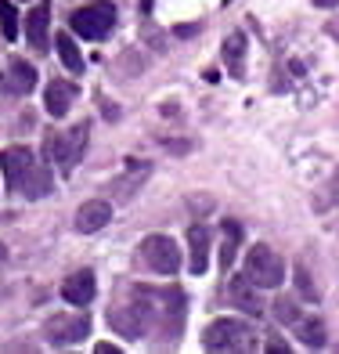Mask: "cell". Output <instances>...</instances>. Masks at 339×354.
<instances>
[{
    "label": "cell",
    "instance_id": "6da1fadb",
    "mask_svg": "<svg viewBox=\"0 0 339 354\" xmlns=\"http://www.w3.org/2000/svg\"><path fill=\"white\" fill-rule=\"evenodd\" d=\"M0 170L8 177V188L26 199H43L51 192V170L33 163V152L26 145H11L0 152Z\"/></svg>",
    "mask_w": 339,
    "mask_h": 354
},
{
    "label": "cell",
    "instance_id": "7402d4cb",
    "mask_svg": "<svg viewBox=\"0 0 339 354\" xmlns=\"http://www.w3.org/2000/svg\"><path fill=\"white\" fill-rule=\"evenodd\" d=\"M296 289H300L303 300H318V289H314V282H311V275H307L303 264H296Z\"/></svg>",
    "mask_w": 339,
    "mask_h": 354
},
{
    "label": "cell",
    "instance_id": "8992f818",
    "mask_svg": "<svg viewBox=\"0 0 339 354\" xmlns=\"http://www.w3.org/2000/svg\"><path fill=\"white\" fill-rule=\"evenodd\" d=\"M155 311H159V308H148V304H126V308H112V311H108V326L116 329L119 336H126V340H137V336H144V333L152 329Z\"/></svg>",
    "mask_w": 339,
    "mask_h": 354
},
{
    "label": "cell",
    "instance_id": "7c38bea8",
    "mask_svg": "<svg viewBox=\"0 0 339 354\" xmlns=\"http://www.w3.org/2000/svg\"><path fill=\"white\" fill-rule=\"evenodd\" d=\"M108 221H112V206L105 199H90L76 210V228L79 232H101Z\"/></svg>",
    "mask_w": 339,
    "mask_h": 354
},
{
    "label": "cell",
    "instance_id": "4fadbf2b",
    "mask_svg": "<svg viewBox=\"0 0 339 354\" xmlns=\"http://www.w3.org/2000/svg\"><path fill=\"white\" fill-rule=\"evenodd\" d=\"M188 250H191V271L202 275L209 268V228L206 224H191L188 228Z\"/></svg>",
    "mask_w": 339,
    "mask_h": 354
},
{
    "label": "cell",
    "instance_id": "4316f807",
    "mask_svg": "<svg viewBox=\"0 0 339 354\" xmlns=\"http://www.w3.org/2000/svg\"><path fill=\"white\" fill-rule=\"evenodd\" d=\"M0 257H4V246H0Z\"/></svg>",
    "mask_w": 339,
    "mask_h": 354
},
{
    "label": "cell",
    "instance_id": "5bb4252c",
    "mask_svg": "<svg viewBox=\"0 0 339 354\" xmlns=\"http://www.w3.org/2000/svg\"><path fill=\"white\" fill-rule=\"evenodd\" d=\"M4 87H8V91H14V94H29V91L37 87V69H33V66H26L22 58H11Z\"/></svg>",
    "mask_w": 339,
    "mask_h": 354
},
{
    "label": "cell",
    "instance_id": "cb8c5ba5",
    "mask_svg": "<svg viewBox=\"0 0 339 354\" xmlns=\"http://www.w3.org/2000/svg\"><path fill=\"white\" fill-rule=\"evenodd\" d=\"M94 351H98V354H119V347H112V344H98Z\"/></svg>",
    "mask_w": 339,
    "mask_h": 354
},
{
    "label": "cell",
    "instance_id": "9c48e42d",
    "mask_svg": "<svg viewBox=\"0 0 339 354\" xmlns=\"http://www.w3.org/2000/svg\"><path fill=\"white\" fill-rule=\"evenodd\" d=\"M76 84H69V80H51L47 84V94H43V109H47V116H55V120H61L66 112L72 109V102H76Z\"/></svg>",
    "mask_w": 339,
    "mask_h": 354
},
{
    "label": "cell",
    "instance_id": "d4e9b609",
    "mask_svg": "<svg viewBox=\"0 0 339 354\" xmlns=\"http://www.w3.org/2000/svg\"><path fill=\"white\" fill-rule=\"evenodd\" d=\"M195 29H199V26H177V37H191Z\"/></svg>",
    "mask_w": 339,
    "mask_h": 354
},
{
    "label": "cell",
    "instance_id": "ba28073f",
    "mask_svg": "<svg viewBox=\"0 0 339 354\" xmlns=\"http://www.w3.org/2000/svg\"><path fill=\"white\" fill-rule=\"evenodd\" d=\"M87 333H90V318L87 315H58V318L47 322V344H55V347L79 344Z\"/></svg>",
    "mask_w": 339,
    "mask_h": 354
},
{
    "label": "cell",
    "instance_id": "7a4b0ae2",
    "mask_svg": "<svg viewBox=\"0 0 339 354\" xmlns=\"http://www.w3.org/2000/svg\"><path fill=\"white\" fill-rule=\"evenodd\" d=\"M202 344H206V351H253L256 336H253V329L246 326V322L217 318V322H209V326H206Z\"/></svg>",
    "mask_w": 339,
    "mask_h": 354
},
{
    "label": "cell",
    "instance_id": "603a6c76",
    "mask_svg": "<svg viewBox=\"0 0 339 354\" xmlns=\"http://www.w3.org/2000/svg\"><path fill=\"white\" fill-rule=\"evenodd\" d=\"M267 351H271V354H289V344H278V340H274V344H267Z\"/></svg>",
    "mask_w": 339,
    "mask_h": 354
},
{
    "label": "cell",
    "instance_id": "e0dca14e",
    "mask_svg": "<svg viewBox=\"0 0 339 354\" xmlns=\"http://www.w3.org/2000/svg\"><path fill=\"white\" fill-rule=\"evenodd\" d=\"M55 47H58V58L66 62V69L69 73H84V55H79V47L69 33H58L55 37Z\"/></svg>",
    "mask_w": 339,
    "mask_h": 354
},
{
    "label": "cell",
    "instance_id": "8fae6325",
    "mask_svg": "<svg viewBox=\"0 0 339 354\" xmlns=\"http://www.w3.org/2000/svg\"><path fill=\"white\" fill-rule=\"evenodd\" d=\"M94 293H98V286H94L90 271H76V275H69L66 282H61V297H66L69 304H76V308H87V304L94 300Z\"/></svg>",
    "mask_w": 339,
    "mask_h": 354
},
{
    "label": "cell",
    "instance_id": "5b68a950",
    "mask_svg": "<svg viewBox=\"0 0 339 354\" xmlns=\"http://www.w3.org/2000/svg\"><path fill=\"white\" fill-rule=\"evenodd\" d=\"M69 26H72V33L76 37H84V40H101V37H108V29L116 26V8L112 4H90V8H79L72 19H69Z\"/></svg>",
    "mask_w": 339,
    "mask_h": 354
},
{
    "label": "cell",
    "instance_id": "ffe728a7",
    "mask_svg": "<svg viewBox=\"0 0 339 354\" xmlns=\"http://www.w3.org/2000/svg\"><path fill=\"white\" fill-rule=\"evenodd\" d=\"M0 33H4V40L19 37V11H14L11 0H0Z\"/></svg>",
    "mask_w": 339,
    "mask_h": 354
},
{
    "label": "cell",
    "instance_id": "52a82bcc",
    "mask_svg": "<svg viewBox=\"0 0 339 354\" xmlns=\"http://www.w3.org/2000/svg\"><path fill=\"white\" fill-rule=\"evenodd\" d=\"M141 257L159 275H177L181 271V250H177V243L170 235H148L141 243Z\"/></svg>",
    "mask_w": 339,
    "mask_h": 354
},
{
    "label": "cell",
    "instance_id": "83f0119b",
    "mask_svg": "<svg viewBox=\"0 0 339 354\" xmlns=\"http://www.w3.org/2000/svg\"><path fill=\"white\" fill-rule=\"evenodd\" d=\"M224 4H228V0H224Z\"/></svg>",
    "mask_w": 339,
    "mask_h": 354
},
{
    "label": "cell",
    "instance_id": "2e32d148",
    "mask_svg": "<svg viewBox=\"0 0 339 354\" xmlns=\"http://www.w3.org/2000/svg\"><path fill=\"white\" fill-rule=\"evenodd\" d=\"M224 62H228V73L238 80L242 73H246V33H228V40H224Z\"/></svg>",
    "mask_w": 339,
    "mask_h": 354
},
{
    "label": "cell",
    "instance_id": "277c9868",
    "mask_svg": "<svg viewBox=\"0 0 339 354\" xmlns=\"http://www.w3.org/2000/svg\"><path fill=\"white\" fill-rule=\"evenodd\" d=\"M242 275H246L249 282H256L260 289H274L285 279V261L271 246H253L249 257H246V271H242Z\"/></svg>",
    "mask_w": 339,
    "mask_h": 354
},
{
    "label": "cell",
    "instance_id": "30bf717a",
    "mask_svg": "<svg viewBox=\"0 0 339 354\" xmlns=\"http://www.w3.org/2000/svg\"><path fill=\"white\" fill-rule=\"evenodd\" d=\"M256 282H249L246 275H235L231 282H228V297H231V304L235 308H242L246 315H260L264 311V304H260V293H256Z\"/></svg>",
    "mask_w": 339,
    "mask_h": 354
},
{
    "label": "cell",
    "instance_id": "3957f363",
    "mask_svg": "<svg viewBox=\"0 0 339 354\" xmlns=\"http://www.w3.org/2000/svg\"><path fill=\"white\" fill-rule=\"evenodd\" d=\"M43 152H47L51 163L61 167V174H69L79 163V156L87 152V123L72 127V131H66V134H51L43 141Z\"/></svg>",
    "mask_w": 339,
    "mask_h": 354
},
{
    "label": "cell",
    "instance_id": "484cf974",
    "mask_svg": "<svg viewBox=\"0 0 339 354\" xmlns=\"http://www.w3.org/2000/svg\"><path fill=\"white\" fill-rule=\"evenodd\" d=\"M314 4H318V8H336L339 0H314Z\"/></svg>",
    "mask_w": 339,
    "mask_h": 354
},
{
    "label": "cell",
    "instance_id": "d6986e66",
    "mask_svg": "<svg viewBox=\"0 0 339 354\" xmlns=\"http://www.w3.org/2000/svg\"><path fill=\"white\" fill-rule=\"evenodd\" d=\"M296 336L307 344V347H325V322L321 318H300L296 322Z\"/></svg>",
    "mask_w": 339,
    "mask_h": 354
},
{
    "label": "cell",
    "instance_id": "9a60e30c",
    "mask_svg": "<svg viewBox=\"0 0 339 354\" xmlns=\"http://www.w3.org/2000/svg\"><path fill=\"white\" fill-rule=\"evenodd\" d=\"M47 15H51L47 4H37L33 11L26 15V37H29V44H33L37 51H47Z\"/></svg>",
    "mask_w": 339,
    "mask_h": 354
},
{
    "label": "cell",
    "instance_id": "44dd1931",
    "mask_svg": "<svg viewBox=\"0 0 339 354\" xmlns=\"http://www.w3.org/2000/svg\"><path fill=\"white\" fill-rule=\"evenodd\" d=\"M274 318H278L282 326H296V322H300L296 300H293V297H278V300H274Z\"/></svg>",
    "mask_w": 339,
    "mask_h": 354
},
{
    "label": "cell",
    "instance_id": "ac0fdd59",
    "mask_svg": "<svg viewBox=\"0 0 339 354\" xmlns=\"http://www.w3.org/2000/svg\"><path fill=\"white\" fill-rule=\"evenodd\" d=\"M238 243H242V224L224 221V246H220V264H224V271H228V268L235 264V257H238Z\"/></svg>",
    "mask_w": 339,
    "mask_h": 354
}]
</instances>
